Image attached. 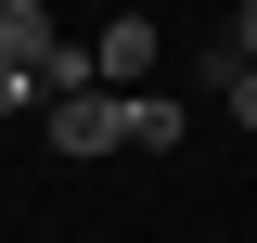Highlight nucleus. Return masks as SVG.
Masks as SVG:
<instances>
[{
    "instance_id": "obj_1",
    "label": "nucleus",
    "mask_w": 257,
    "mask_h": 243,
    "mask_svg": "<svg viewBox=\"0 0 257 243\" xmlns=\"http://www.w3.org/2000/svg\"><path fill=\"white\" fill-rule=\"evenodd\" d=\"M155 52H167V38L142 26V13H116V26L90 38V77H103V90H116V102H142V77H155Z\"/></svg>"
},
{
    "instance_id": "obj_2",
    "label": "nucleus",
    "mask_w": 257,
    "mask_h": 243,
    "mask_svg": "<svg viewBox=\"0 0 257 243\" xmlns=\"http://www.w3.org/2000/svg\"><path fill=\"white\" fill-rule=\"evenodd\" d=\"M116 141H128V102H116V90L52 102V154H116Z\"/></svg>"
},
{
    "instance_id": "obj_3",
    "label": "nucleus",
    "mask_w": 257,
    "mask_h": 243,
    "mask_svg": "<svg viewBox=\"0 0 257 243\" xmlns=\"http://www.w3.org/2000/svg\"><path fill=\"white\" fill-rule=\"evenodd\" d=\"M39 52H52V13H39V0H0V64H13V77H26Z\"/></svg>"
},
{
    "instance_id": "obj_4",
    "label": "nucleus",
    "mask_w": 257,
    "mask_h": 243,
    "mask_svg": "<svg viewBox=\"0 0 257 243\" xmlns=\"http://www.w3.org/2000/svg\"><path fill=\"white\" fill-rule=\"evenodd\" d=\"M167 141H180V102L142 90V102H128V154H167Z\"/></svg>"
},
{
    "instance_id": "obj_5",
    "label": "nucleus",
    "mask_w": 257,
    "mask_h": 243,
    "mask_svg": "<svg viewBox=\"0 0 257 243\" xmlns=\"http://www.w3.org/2000/svg\"><path fill=\"white\" fill-rule=\"evenodd\" d=\"M219 102H231V116L257 128V64H231V90H219Z\"/></svg>"
},
{
    "instance_id": "obj_6",
    "label": "nucleus",
    "mask_w": 257,
    "mask_h": 243,
    "mask_svg": "<svg viewBox=\"0 0 257 243\" xmlns=\"http://www.w3.org/2000/svg\"><path fill=\"white\" fill-rule=\"evenodd\" d=\"M219 38H231V64H257V0H244V13H231Z\"/></svg>"
},
{
    "instance_id": "obj_7",
    "label": "nucleus",
    "mask_w": 257,
    "mask_h": 243,
    "mask_svg": "<svg viewBox=\"0 0 257 243\" xmlns=\"http://www.w3.org/2000/svg\"><path fill=\"white\" fill-rule=\"evenodd\" d=\"M26 102H39V90H26V77H13V64H0V116H26Z\"/></svg>"
}]
</instances>
